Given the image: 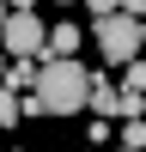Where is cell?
I'll list each match as a JSON object with an SVG mask.
<instances>
[{
	"label": "cell",
	"instance_id": "obj_1",
	"mask_svg": "<svg viewBox=\"0 0 146 152\" xmlns=\"http://www.w3.org/2000/svg\"><path fill=\"white\" fill-rule=\"evenodd\" d=\"M36 97H43L49 116H79V110L91 104V73L79 67V55H43Z\"/></svg>",
	"mask_w": 146,
	"mask_h": 152
},
{
	"label": "cell",
	"instance_id": "obj_2",
	"mask_svg": "<svg viewBox=\"0 0 146 152\" xmlns=\"http://www.w3.org/2000/svg\"><path fill=\"white\" fill-rule=\"evenodd\" d=\"M91 37H97V55L110 61V67H128L134 55H140V12H128V6H116V12H104V18L91 24Z\"/></svg>",
	"mask_w": 146,
	"mask_h": 152
},
{
	"label": "cell",
	"instance_id": "obj_3",
	"mask_svg": "<svg viewBox=\"0 0 146 152\" xmlns=\"http://www.w3.org/2000/svg\"><path fill=\"white\" fill-rule=\"evenodd\" d=\"M0 43H6V55H31V61H43V55H49V24L36 18V6H12L6 24H0Z\"/></svg>",
	"mask_w": 146,
	"mask_h": 152
},
{
	"label": "cell",
	"instance_id": "obj_4",
	"mask_svg": "<svg viewBox=\"0 0 146 152\" xmlns=\"http://www.w3.org/2000/svg\"><path fill=\"white\" fill-rule=\"evenodd\" d=\"M91 116H122V85H110L104 73H91Z\"/></svg>",
	"mask_w": 146,
	"mask_h": 152
},
{
	"label": "cell",
	"instance_id": "obj_5",
	"mask_svg": "<svg viewBox=\"0 0 146 152\" xmlns=\"http://www.w3.org/2000/svg\"><path fill=\"white\" fill-rule=\"evenodd\" d=\"M36 73H43V61L12 55V67H6V79H0V85H12V91H36Z\"/></svg>",
	"mask_w": 146,
	"mask_h": 152
},
{
	"label": "cell",
	"instance_id": "obj_6",
	"mask_svg": "<svg viewBox=\"0 0 146 152\" xmlns=\"http://www.w3.org/2000/svg\"><path fill=\"white\" fill-rule=\"evenodd\" d=\"M49 55H79V24H55L49 31Z\"/></svg>",
	"mask_w": 146,
	"mask_h": 152
},
{
	"label": "cell",
	"instance_id": "obj_7",
	"mask_svg": "<svg viewBox=\"0 0 146 152\" xmlns=\"http://www.w3.org/2000/svg\"><path fill=\"white\" fill-rule=\"evenodd\" d=\"M12 122H18V91L0 85V128H12Z\"/></svg>",
	"mask_w": 146,
	"mask_h": 152
},
{
	"label": "cell",
	"instance_id": "obj_8",
	"mask_svg": "<svg viewBox=\"0 0 146 152\" xmlns=\"http://www.w3.org/2000/svg\"><path fill=\"white\" fill-rule=\"evenodd\" d=\"M85 140H91V146H104V140H116V134H110V116H91V128H85Z\"/></svg>",
	"mask_w": 146,
	"mask_h": 152
},
{
	"label": "cell",
	"instance_id": "obj_9",
	"mask_svg": "<svg viewBox=\"0 0 146 152\" xmlns=\"http://www.w3.org/2000/svg\"><path fill=\"white\" fill-rule=\"evenodd\" d=\"M122 85H128V91H146V61H140V55L128 61V79H122Z\"/></svg>",
	"mask_w": 146,
	"mask_h": 152
},
{
	"label": "cell",
	"instance_id": "obj_10",
	"mask_svg": "<svg viewBox=\"0 0 146 152\" xmlns=\"http://www.w3.org/2000/svg\"><path fill=\"white\" fill-rule=\"evenodd\" d=\"M122 0H85V12H91V18H104V12H116Z\"/></svg>",
	"mask_w": 146,
	"mask_h": 152
},
{
	"label": "cell",
	"instance_id": "obj_11",
	"mask_svg": "<svg viewBox=\"0 0 146 152\" xmlns=\"http://www.w3.org/2000/svg\"><path fill=\"white\" fill-rule=\"evenodd\" d=\"M6 12H12V0H0V24H6Z\"/></svg>",
	"mask_w": 146,
	"mask_h": 152
},
{
	"label": "cell",
	"instance_id": "obj_12",
	"mask_svg": "<svg viewBox=\"0 0 146 152\" xmlns=\"http://www.w3.org/2000/svg\"><path fill=\"white\" fill-rule=\"evenodd\" d=\"M140 43H146V12H140Z\"/></svg>",
	"mask_w": 146,
	"mask_h": 152
},
{
	"label": "cell",
	"instance_id": "obj_13",
	"mask_svg": "<svg viewBox=\"0 0 146 152\" xmlns=\"http://www.w3.org/2000/svg\"><path fill=\"white\" fill-rule=\"evenodd\" d=\"M12 6H36V0H12Z\"/></svg>",
	"mask_w": 146,
	"mask_h": 152
},
{
	"label": "cell",
	"instance_id": "obj_14",
	"mask_svg": "<svg viewBox=\"0 0 146 152\" xmlns=\"http://www.w3.org/2000/svg\"><path fill=\"white\" fill-rule=\"evenodd\" d=\"M0 79H6V61H0Z\"/></svg>",
	"mask_w": 146,
	"mask_h": 152
},
{
	"label": "cell",
	"instance_id": "obj_15",
	"mask_svg": "<svg viewBox=\"0 0 146 152\" xmlns=\"http://www.w3.org/2000/svg\"><path fill=\"white\" fill-rule=\"evenodd\" d=\"M61 6H79V0H61Z\"/></svg>",
	"mask_w": 146,
	"mask_h": 152
}]
</instances>
